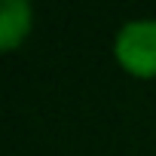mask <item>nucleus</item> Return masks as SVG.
Wrapping results in <instances>:
<instances>
[{
    "label": "nucleus",
    "instance_id": "obj_1",
    "mask_svg": "<svg viewBox=\"0 0 156 156\" xmlns=\"http://www.w3.org/2000/svg\"><path fill=\"white\" fill-rule=\"evenodd\" d=\"M113 58L116 64L138 76L153 80L156 76V19H132L113 37Z\"/></svg>",
    "mask_w": 156,
    "mask_h": 156
},
{
    "label": "nucleus",
    "instance_id": "obj_2",
    "mask_svg": "<svg viewBox=\"0 0 156 156\" xmlns=\"http://www.w3.org/2000/svg\"><path fill=\"white\" fill-rule=\"evenodd\" d=\"M34 25V9L28 0H3L0 3V49L12 52Z\"/></svg>",
    "mask_w": 156,
    "mask_h": 156
}]
</instances>
